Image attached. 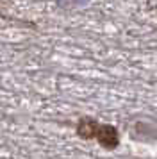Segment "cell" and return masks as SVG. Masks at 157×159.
<instances>
[{
	"label": "cell",
	"mask_w": 157,
	"mask_h": 159,
	"mask_svg": "<svg viewBox=\"0 0 157 159\" xmlns=\"http://www.w3.org/2000/svg\"><path fill=\"white\" fill-rule=\"evenodd\" d=\"M96 141L100 143V147H104L105 150H114L120 145V132L118 129L111 125V123H100L98 132H96Z\"/></svg>",
	"instance_id": "cell-1"
},
{
	"label": "cell",
	"mask_w": 157,
	"mask_h": 159,
	"mask_svg": "<svg viewBox=\"0 0 157 159\" xmlns=\"http://www.w3.org/2000/svg\"><path fill=\"white\" fill-rule=\"evenodd\" d=\"M98 127H100V123L96 118H93V116H82V118H78L77 125H75V132H77V136L80 139L91 141V139L96 138Z\"/></svg>",
	"instance_id": "cell-2"
}]
</instances>
